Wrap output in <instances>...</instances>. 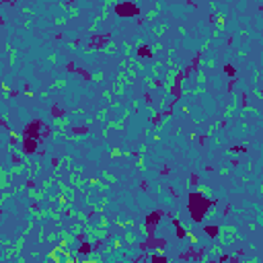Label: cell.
<instances>
[{"mask_svg": "<svg viewBox=\"0 0 263 263\" xmlns=\"http://www.w3.org/2000/svg\"><path fill=\"white\" fill-rule=\"evenodd\" d=\"M212 204H216V202H212V199H204V191H193V193H189V212H191V220L193 222H202L204 216H206V210Z\"/></svg>", "mask_w": 263, "mask_h": 263, "instance_id": "1", "label": "cell"}, {"mask_svg": "<svg viewBox=\"0 0 263 263\" xmlns=\"http://www.w3.org/2000/svg\"><path fill=\"white\" fill-rule=\"evenodd\" d=\"M115 12L119 14V17H138L140 14V8H138L134 2H121V4H117L115 6Z\"/></svg>", "mask_w": 263, "mask_h": 263, "instance_id": "2", "label": "cell"}, {"mask_svg": "<svg viewBox=\"0 0 263 263\" xmlns=\"http://www.w3.org/2000/svg\"><path fill=\"white\" fill-rule=\"evenodd\" d=\"M43 127V121L41 119H35V121H31V124H27V127H25V136L29 138H35V140H39V130Z\"/></svg>", "mask_w": 263, "mask_h": 263, "instance_id": "3", "label": "cell"}, {"mask_svg": "<svg viewBox=\"0 0 263 263\" xmlns=\"http://www.w3.org/2000/svg\"><path fill=\"white\" fill-rule=\"evenodd\" d=\"M160 218H162V212H160V210H154L152 214H148V218H146V228H148V236H154V226H156V222H158Z\"/></svg>", "mask_w": 263, "mask_h": 263, "instance_id": "4", "label": "cell"}, {"mask_svg": "<svg viewBox=\"0 0 263 263\" xmlns=\"http://www.w3.org/2000/svg\"><path fill=\"white\" fill-rule=\"evenodd\" d=\"M35 150H37V140H35V138L25 136V140H23V152H25V154H33Z\"/></svg>", "mask_w": 263, "mask_h": 263, "instance_id": "5", "label": "cell"}, {"mask_svg": "<svg viewBox=\"0 0 263 263\" xmlns=\"http://www.w3.org/2000/svg\"><path fill=\"white\" fill-rule=\"evenodd\" d=\"M173 226H175V234H177V239H185V236H187V232H185L183 230V226H181V222H179V220H177V218H173Z\"/></svg>", "mask_w": 263, "mask_h": 263, "instance_id": "6", "label": "cell"}, {"mask_svg": "<svg viewBox=\"0 0 263 263\" xmlns=\"http://www.w3.org/2000/svg\"><path fill=\"white\" fill-rule=\"evenodd\" d=\"M204 230H206V234L210 236V239H216V236H218V230H220V228H218L216 224H208Z\"/></svg>", "mask_w": 263, "mask_h": 263, "instance_id": "7", "label": "cell"}, {"mask_svg": "<svg viewBox=\"0 0 263 263\" xmlns=\"http://www.w3.org/2000/svg\"><path fill=\"white\" fill-rule=\"evenodd\" d=\"M138 56H140V58H152V52H150L146 45H142L140 49H138Z\"/></svg>", "mask_w": 263, "mask_h": 263, "instance_id": "8", "label": "cell"}, {"mask_svg": "<svg viewBox=\"0 0 263 263\" xmlns=\"http://www.w3.org/2000/svg\"><path fill=\"white\" fill-rule=\"evenodd\" d=\"M78 253L80 255H89V253H91V245H89V243H82L78 247Z\"/></svg>", "mask_w": 263, "mask_h": 263, "instance_id": "9", "label": "cell"}, {"mask_svg": "<svg viewBox=\"0 0 263 263\" xmlns=\"http://www.w3.org/2000/svg\"><path fill=\"white\" fill-rule=\"evenodd\" d=\"M52 113H54V117H62V115H64V111H62L58 105H54V107H52Z\"/></svg>", "mask_w": 263, "mask_h": 263, "instance_id": "10", "label": "cell"}, {"mask_svg": "<svg viewBox=\"0 0 263 263\" xmlns=\"http://www.w3.org/2000/svg\"><path fill=\"white\" fill-rule=\"evenodd\" d=\"M72 132H74V134H86V132H89V127H84V126H82V127L74 126V127H72Z\"/></svg>", "mask_w": 263, "mask_h": 263, "instance_id": "11", "label": "cell"}, {"mask_svg": "<svg viewBox=\"0 0 263 263\" xmlns=\"http://www.w3.org/2000/svg\"><path fill=\"white\" fill-rule=\"evenodd\" d=\"M224 72H226L228 76H234V74H236V68H234V66H226V68H224Z\"/></svg>", "mask_w": 263, "mask_h": 263, "instance_id": "12", "label": "cell"}, {"mask_svg": "<svg viewBox=\"0 0 263 263\" xmlns=\"http://www.w3.org/2000/svg\"><path fill=\"white\" fill-rule=\"evenodd\" d=\"M152 261H167V257H162V255H154Z\"/></svg>", "mask_w": 263, "mask_h": 263, "instance_id": "13", "label": "cell"}, {"mask_svg": "<svg viewBox=\"0 0 263 263\" xmlns=\"http://www.w3.org/2000/svg\"><path fill=\"white\" fill-rule=\"evenodd\" d=\"M78 74H82V76H84V78H86V80H91V74H89V72H84V70H82V68L78 70Z\"/></svg>", "mask_w": 263, "mask_h": 263, "instance_id": "14", "label": "cell"}, {"mask_svg": "<svg viewBox=\"0 0 263 263\" xmlns=\"http://www.w3.org/2000/svg\"><path fill=\"white\" fill-rule=\"evenodd\" d=\"M197 181H199V177H197V175L193 173V175H191V183H193V185H197Z\"/></svg>", "mask_w": 263, "mask_h": 263, "instance_id": "15", "label": "cell"}, {"mask_svg": "<svg viewBox=\"0 0 263 263\" xmlns=\"http://www.w3.org/2000/svg\"><path fill=\"white\" fill-rule=\"evenodd\" d=\"M230 150H234V152H245L247 148H243V146H234V148H230Z\"/></svg>", "mask_w": 263, "mask_h": 263, "instance_id": "16", "label": "cell"}, {"mask_svg": "<svg viewBox=\"0 0 263 263\" xmlns=\"http://www.w3.org/2000/svg\"><path fill=\"white\" fill-rule=\"evenodd\" d=\"M228 212H230V206H224V210H222V216H228Z\"/></svg>", "mask_w": 263, "mask_h": 263, "instance_id": "17", "label": "cell"}]
</instances>
